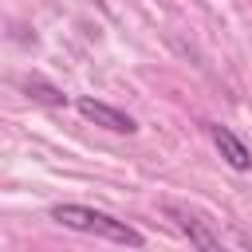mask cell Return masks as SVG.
Returning <instances> with one entry per match:
<instances>
[{"label":"cell","instance_id":"5","mask_svg":"<svg viewBox=\"0 0 252 252\" xmlns=\"http://www.w3.org/2000/svg\"><path fill=\"white\" fill-rule=\"evenodd\" d=\"M24 91L32 94V98H39V102H47V106H67V94L59 91V87H51V83H43V79H24Z\"/></svg>","mask_w":252,"mask_h":252},{"label":"cell","instance_id":"1","mask_svg":"<svg viewBox=\"0 0 252 252\" xmlns=\"http://www.w3.org/2000/svg\"><path fill=\"white\" fill-rule=\"evenodd\" d=\"M51 220L63 224V228H75V232H91V236L114 240V244H130V248H142L146 244V236L138 228H130L126 220H114L110 213L87 209V205H55L51 209Z\"/></svg>","mask_w":252,"mask_h":252},{"label":"cell","instance_id":"4","mask_svg":"<svg viewBox=\"0 0 252 252\" xmlns=\"http://www.w3.org/2000/svg\"><path fill=\"white\" fill-rule=\"evenodd\" d=\"M209 138H213V146H217V154L232 165V169H252V154H248V146L228 130V126H220V122H209Z\"/></svg>","mask_w":252,"mask_h":252},{"label":"cell","instance_id":"2","mask_svg":"<svg viewBox=\"0 0 252 252\" xmlns=\"http://www.w3.org/2000/svg\"><path fill=\"white\" fill-rule=\"evenodd\" d=\"M161 209H165V217H169V220L189 236V244H193V248H201V252H220V236L209 228V220H205L197 209L177 205V201H165Z\"/></svg>","mask_w":252,"mask_h":252},{"label":"cell","instance_id":"3","mask_svg":"<svg viewBox=\"0 0 252 252\" xmlns=\"http://www.w3.org/2000/svg\"><path fill=\"white\" fill-rule=\"evenodd\" d=\"M75 106H79L83 118H91V122L102 126V130H114V134H134V130H138V122H134L126 110H118V106H110V102H98V98H91V94H83Z\"/></svg>","mask_w":252,"mask_h":252}]
</instances>
